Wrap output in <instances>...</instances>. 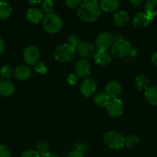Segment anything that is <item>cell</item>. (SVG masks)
<instances>
[{"instance_id":"cell-16","label":"cell","mask_w":157,"mask_h":157,"mask_svg":"<svg viewBox=\"0 0 157 157\" xmlns=\"http://www.w3.org/2000/svg\"><path fill=\"white\" fill-rule=\"evenodd\" d=\"M15 90V85L8 80L0 81V95L2 97H9L14 94Z\"/></svg>"},{"instance_id":"cell-3","label":"cell","mask_w":157,"mask_h":157,"mask_svg":"<svg viewBox=\"0 0 157 157\" xmlns=\"http://www.w3.org/2000/svg\"><path fill=\"white\" fill-rule=\"evenodd\" d=\"M75 48L68 44L67 43L58 45L54 52L55 59L58 62H69L75 55Z\"/></svg>"},{"instance_id":"cell-10","label":"cell","mask_w":157,"mask_h":157,"mask_svg":"<svg viewBox=\"0 0 157 157\" xmlns=\"http://www.w3.org/2000/svg\"><path fill=\"white\" fill-rule=\"evenodd\" d=\"M106 108L109 116L113 118H117L121 116L123 112V102L119 98L112 99L108 104Z\"/></svg>"},{"instance_id":"cell-2","label":"cell","mask_w":157,"mask_h":157,"mask_svg":"<svg viewBox=\"0 0 157 157\" xmlns=\"http://www.w3.org/2000/svg\"><path fill=\"white\" fill-rule=\"evenodd\" d=\"M42 26L48 33L55 34L61 30L62 27V20L57 14H48L43 18Z\"/></svg>"},{"instance_id":"cell-18","label":"cell","mask_w":157,"mask_h":157,"mask_svg":"<svg viewBox=\"0 0 157 157\" xmlns=\"http://www.w3.org/2000/svg\"><path fill=\"white\" fill-rule=\"evenodd\" d=\"M96 64L100 66H106L111 61V55L106 51L97 50L94 55Z\"/></svg>"},{"instance_id":"cell-9","label":"cell","mask_w":157,"mask_h":157,"mask_svg":"<svg viewBox=\"0 0 157 157\" xmlns=\"http://www.w3.org/2000/svg\"><path fill=\"white\" fill-rule=\"evenodd\" d=\"M75 73L78 78H83L87 77L91 71V64L88 60L80 59L75 63L74 67Z\"/></svg>"},{"instance_id":"cell-26","label":"cell","mask_w":157,"mask_h":157,"mask_svg":"<svg viewBox=\"0 0 157 157\" xmlns=\"http://www.w3.org/2000/svg\"><path fill=\"white\" fill-rule=\"evenodd\" d=\"M49 150H50L49 145L47 144V143L45 142V141H39V142L37 144L36 151L39 153L41 156L49 153Z\"/></svg>"},{"instance_id":"cell-12","label":"cell","mask_w":157,"mask_h":157,"mask_svg":"<svg viewBox=\"0 0 157 157\" xmlns=\"http://www.w3.org/2000/svg\"><path fill=\"white\" fill-rule=\"evenodd\" d=\"M106 94L112 99H117L122 94V86L115 81H111L106 85Z\"/></svg>"},{"instance_id":"cell-37","label":"cell","mask_w":157,"mask_h":157,"mask_svg":"<svg viewBox=\"0 0 157 157\" xmlns=\"http://www.w3.org/2000/svg\"><path fill=\"white\" fill-rule=\"evenodd\" d=\"M151 61H152V64L155 66L157 67V52H155L153 55H152V58H151Z\"/></svg>"},{"instance_id":"cell-7","label":"cell","mask_w":157,"mask_h":157,"mask_svg":"<svg viewBox=\"0 0 157 157\" xmlns=\"http://www.w3.org/2000/svg\"><path fill=\"white\" fill-rule=\"evenodd\" d=\"M23 58L27 64L31 65L38 64L40 58L39 50L34 45L27 46L23 52Z\"/></svg>"},{"instance_id":"cell-24","label":"cell","mask_w":157,"mask_h":157,"mask_svg":"<svg viewBox=\"0 0 157 157\" xmlns=\"http://www.w3.org/2000/svg\"><path fill=\"white\" fill-rule=\"evenodd\" d=\"M12 9L10 5L6 2H0V18L6 19L11 15Z\"/></svg>"},{"instance_id":"cell-34","label":"cell","mask_w":157,"mask_h":157,"mask_svg":"<svg viewBox=\"0 0 157 157\" xmlns=\"http://www.w3.org/2000/svg\"><path fill=\"white\" fill-rule=\"evenodd\" d=\"M75 151L79 152L82 154H83L87 150V146L86 144H83V143H76L75 144Z\"/></svg>"},{"instance_id":"cell-4","label":"cell","mask_w":157,"mask_h":157,"mask_svg":"<svg viewBox=\"0 0 157 157\" xmlns=\"http://www.w3.org/2000/svg\"><path fill=\"white\" fill-rule=\"evenodd\" d=\"M111 55L116 58H123L128 56L132 52V45L125 39H119L113 43L110 49Z\"/></svg>"},{"instance_id":"cell-27","label":"cell","mask_w":157,"mask_h":157,"mask_svg":"<svg viewBox=\"0 0 157 157\" xmlns=\"http://www.w3.org/2000/svg\"><path fill=\"white\" fill-rule=\"evenodd\" d=\"M54 9H55V5L52 1L46 0V1H44L42 3V10L46 15L53 13Z\"/></svg>"},{"instance_id":"cell-1","label":"cell","mask_w":157,"mask_h":157,"mask_svg":"<svg viewBox=\"0 0 157 157\" xmlns=\"http://www.w3.org/2000/svg\"><path fill=\"white\" fill-rule=\"evenodd\" d=\"M101 15V8L97 1H85L78 8L77 15L83 21L92 22L99 19Z\"/></svg>"},{"instance_id":"cell-32","label":"cell","mask_w":157,"mask_h":157,"mask_svg":"<svg viewBox=\"0 0 157 157\" xmlns=\"http://www.w3.org/2000/svg\"><path fill=\"white\" fill-rule=\"evenodd\" d=\"M21 157H42V156H40V154L36 151V150H29L23 152V153H22Z\"/></svg>"},{"instance_id":"cell-33","label":"cell","mask_w":157,"mask_h":157,"mask_svg":"<svg viewBox=\"0 0 157 157\" xmlns=\"http://www.w3.org/2000/svg\"><path fill=\"white\" fill-rule=\"evenodd\" d=\"M0 157H11L10 150L2 144H0Z\"/></svg>"},{"instance_id":"cell-20","label":"cell","mask_w":157,"mask_h":157,"mask_svg":"<svg viewBox=\"0 0 157 157\" xmlns=\"http://www.w3.org/2000/svg\"><path fill=\"white\" fill-rule=\"evenodd\" d=\"M145 97L149 104L157 106V86L152 85L148 87L145 92Z\"/></svg>"},{"instance_id":"cell-25","label":"cell","mask_w":157,"mask_h":157,"mask_svg":"<svg viewBox=\"0 0 157 157\" xmlns=\"http://www.w3.org/2000/svg\"><path fill=\"white\" fill-rule=\"evenodd\" d=\"M139 141V137L136 135L130 134L127 137L125 138L124 146L127 148L132 149L138 144Z\"/></svg>"},{"instance_id":"cell-29","label":"cell","mask_w":157,"mask_h":157,"mask_svg":"<svg viewBox=\"0 0 157 157\" xmlns=\"http://www.w3.org/2000/svg\"><path fill=\"white\" fill-rule=\"evenodd\" d=\"M81 43L79 37L76 35H70L67 38V44L70 46L73 47L74 48H76L77 46Z\"/></svg>"},{"instance_id":"cell-30","label":"cell","mask_w":157,"mask_h":157,"mask_svg":"<svg viewBox=\"0 0 157 157\" xmlns=\"http://www.w3.org/2000/svg\"><path fill=\"white\" fill-rule=\"evenodd\" d=\"M83 4L81 0H68L66 2V6L69 9H76L79 8L80 6Z\"/></svg>"},{"instance_id":"cell-6","label":"cell","mask_w":157,"mask_h":157,"mask_svg":"<svg viewBox=\"0 0 157 157\" xmlns=\"http://www.w3.org/2000/svg\"><path fill=\"white\" fill-rule=\"evenodd\" d=\"M114 43V37L109 32H103L99 34L95 40V47L98 50L106 51Z\"/></svg>"},{"instance_id":"cell-14","label":"cell","mask_w":157,"mask_h":157,"mask_svg":"<svg viewBox=\"0 0 157 157\" xmlns=\"http://www.w3.org/2000/svg\"><path fill=\"white\" fill-rule=\"evenodd\" d=\"M14 76L18 81H27L32 76V71L28 66L19 65L15 67L14 71Z\"/></svg>"},{"instance_id":"cell-31","label":"cell","mask_w":157,"mask_h":157,"mask_svg":"<svg viewBox=\"0 0 157 157\" xmlns=\"http://www.w3.org/2000/svg\"><path fill=\"white\" fill-rule=\"evenodd\" d=\"M35 71L38 74L41 75H45L47 71V67L43 62H38V64H35Z\"/></svg>"},{"instance_id":"cell-21","label":"cell","mask_w":157,"mask_h":157,"mask_svg":"<svg viewBox=\"0 0 157 157\" xmlns=\"http://www.w3.org/2000/svg\"><path fill=\"white\" fill-rule=\"evenodd\" d=\"M146 13L153 19V17L157 15V0H148L145 2Z\"/></svg>"},{"instance_id":"cell-8","label":"cell","mask_w":157,"mask_h":157,"mask_svg":"<svg viewBox=\"0 0 157 157\" xmlns=\"http://www.w3.org/2000/svg\"><path fill=\"white\" fill-rule=\"evenodd\" d=\"M97 89V82L93 78H86L80 85V91L83 96L89 98L95 93Z\"/></svg>"},{"instance_id":"cell-17","label":"cell","mask_w":157,"mask_h":157,"mask_svg":"<svg viewBox=\"0 0 157 157\" xmlns=\"http://www.w3.org/2000/svg\"><path fill=\"white\" fill-rule=\"evenodd\" d=\"M129 20V15L126 11L115 12L113 16V24L116 27L122 28L126 25Z\"/></svg>"},{"instance_id":"cell-38","label":"cell","mask_w":157,"mask_h":157,"mask_svg":"<svg viewBox=\"0 0 157 157\" xmlns=\"http://www.w3.org/2000/svg\"><path fill=\"white\" fill-rule=\"evenodd\" d=\"M129 2H130L131 4L133 5L134 6H139V5H141L142 3H143V0H132V1H130Z\"/></svg>"},{"instance_id":"cell-23","label":"cell","mask_w":157,"mask_h":157,"mask_svg":"<svg viewBox=\"0 0 157 157\" xmlns=\"http://www.w3.org/2000/svg\"><path fill=\"white\" fill-rule=\"evenodd\" d=\"M149 78L143 74L137 75L135 78V87L139 90H146L149 85Z\"/></svg>"},{"instance_id":"cell-36","label":"cell","mask_w":157,"mask_h":157,"mask_svg":"<svg viewBox=\"0 0 157 157\" xmlns=\"http://www.w3.org/2000/svg\"><path fill=\"white\" fill-rule=\"evenodd\" d=\"M66 157H83V154H82L79 152L74 150V151L70 152Z\"/></svg>"},{"instance_id":"cell-19","label":"cell","mask_w":157,"mask_h":157,"mask_svg":"<svg viewBox=\"0 0 157 157\" xmlns=\"http://www.w3.org/2000/svg\"><path fill=\"white\" fill-rule=\"evenodd\" d=\"M99 6L106 12H114L119 8L120 2L118 0H102Z\"/></svg>"},{"instance_id":"cell-28","label":"cell","mask_w":157,"mask_h":157,"mask_svg":"<svg viewBox=\"0 0 157 157\" xmlns=\"http://www.w3.org/2000/svg\"><path fill=\"white\" fill-rule=\"evenodd\" d=\"M0 74L2 78H7V79H10L14 75V71L9 66H3L1 69H0Z\"/></svg>"},{"instance_id":"cell-40","label":"cell","mask_w":157,"mask_h":157,"mask_svg":"<svg viewBox=\"0 0 157 157\" xmlns=\"http://www.w3.org/2000/svg\"><path fill=\"white\" fill-rule=\"evenodd\" d=\"M42 157H58V156H56V155L55 154H52V153H48V154L46 155H44V156H42Z\"/></svg>"},{"instance_id":"cell-39","label":"cell","mask_w":157,"mask_h":157,"mask_svg":"<svg viewBox=\"0 0 157 157\" xmlns=\"http://www.w3.org/2000/svg\"><path fill=\"white\" fill-rule=\"evenodd\" d=\"M5 51V44H4V41L3 40L0 38V55L4 52Z\"/></svg>"},{"instance_id":"cell-5","label":"cell","mask_w":157,"mask_h":157,"mask_svg":"<svg viewBox=\"0 0 157 157\" xmlns=\"http://www.w3.org/2000/svg\"><path fill=\"white\" fill-rule=\"evenodd\" d=\"M106 145L110 149L118 150L124 147L125 137L121 133L117 131H109L104 136Z\"/></svg>"},{"instance_id":"cell-13","label":"cell","mask_w":157,"mask_h":157,"mask_svg":"<svg viewBox=\"0 0 157 157\" xmlns=\"http://www.w3.org/2000/svg\"><path fill=\"white\" fill-rule=\"evenodd\" d=\"M151 20H152L146 12H139L135 15L132 24L136 29H142L147 27Z\"/></svg>"},{"instance_id":"cell-15","label":"cell","mask_w":157,"mask_h":157,"mask_svg":"<svg viewBox=\"0 0 157 157\" xmlns=\"http://www.w3.org/2000/svg\"><path fill=\"white\" fill-rule=\"evenodd\" d=\"M26 20L32 23H38L40 21L43 20L44 15L41 9L38 8H31L27 11L26 13Z\"/></svg>"},{"instance_id":"cell-35","label":"cell","mask_w":157,"mask_h":157,"mask_svg":"<svg viewBox=\"0 0 157 157\" xmlns=\"http://www.w3.org/2000/svg\"><path fill=\"white\" fill-rule=\"evenodd\" d=\"M66 81H67V82L69 83L70 85H75L77 83V81H78V77L76 76V75L70 74V75H69V76L67 77Z\"/></svg>"},{"instance_id":"cell-11","label":"cell","mask_w":157,"mask_h":157,"mask_svg":"<svg viewBox=\"0 0 157 157\" xmlns=\"http://www.w3.org/2000/svg\"><path fill=\"white\" fill-rule=\"evenodd\" d=\"M75 51L78 55L83 58H89L92 55L94 56L96 52L95 46L87 41H81V43L75 48Z\"/></svg>"},{"instance_id":"cell-22","label":"cell","mask_w":157,"mask_h":157,"mask_svg":"<svg viewBox=\"0 0 157 157\" xmlns=\"http://www.w3.org/2000/svg\"><path fill=\"white\" fill-rule=\"evenodd\" d=\"M110 101L111 98L106 93L97 94L94 98V102L99 107H107Z\"/></svg>"}]
</instances>
